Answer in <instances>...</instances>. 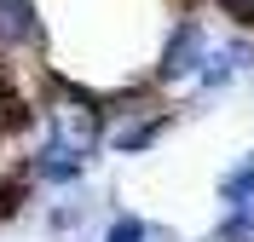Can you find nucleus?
<instances>
[{
    "label": "nucleus",
    "instance_id": "obj_8",
    "mask_svg": "<svg viewBox=\"0 0 254 242\" xmlns=\"http://www.w3.org/2000/svg\"><path fill=\"white\" fill-rule=\"evenodd\" d=\"M231 75H237V64H231V58H225V47H220V52H208V64H202V75H196V87H202V93H220Z\"/></svg>",
    "mask_w": 254,
    "mask_h": 242
},
{
    "label": "nucleus",
    "instance_id": "obj_6",
    "mask_svg": "<svg viewBox=\"0 0 254 242\" xmlns=\"http://www.w3.org/2000/svg\"><path fill=\"white\" fill-rule=\"evenodd\" d=\"M220 202H225V208H243V202H254V150L220 173Z\"/></svg>",
    "mask_w": 254,
    "mask_h": 242
},
{
    "label": "nucleus",
    "instance_id": "obj_2",
    "mask_svg": "<svg viewBox=\"0 0 254 242\" xmlns=\"http://www.w3.org/2000/svg\"><path fill=\"white\" fill-rule=\"evenodd\" d=\"M47 87H52V104H47L52 133H47V139L69 145L75 156H93V150L104 145V98H93V93H81V87H69L64 75H52Z\"/></svg>",
    "mask_w": 254,
    "mask_h": 242
},
{
    "label": "nucleus",
    "instance_id": "obj_11",
    "mask_svg": "<svg viewBox=\"0 0 254 242\" xmlns=\"http://www.w3.org/2000/svg\"><path fill=\"white\" fill-rule=\"evenodd\" d=\"M185 6H190V0H185Z\"/></svg>",
    "mask_w": 254,
    "mask_h": 242
},
{
    "label": "nucleus",
    "instance_id": "obj_9",
    "mask_svg": "<svg viewBox=\"0 0 254 242\" xmlns=\"http://www.w3.org/2000/svg\"><path fill=\"white\" fill-rule=\"evenodd\" d=\"M104 242H150V225H144L139 213H116L110 231H104Z\"/></svg>",
    "mask_w": 254,
    "mask_h": 242
},
{
    "label": "nucleus",
    "instance_id": "obj_7",
    "mask_svg": "<svg viewBox=\"0 0 254 242\" xmlns=\"http://www.w3.org/2000/svg\"><path fill=\"white\" fill-rule=\"evenodd\" d=\"M214 242H254V202L225 208V219L214 225Z\"/></svg>",
    "mask_w": 254,
    "mask_h": 242
},
{
    "label": "nucleus",
    "instance_id": "obj_5",
    "mask_svg": "<svg viewBox=\"0 0 254 242\" xmlns=\"http://www.w3.org/2000/svg\"><path fill=\"white\" fill-rule=\"evenodd\" d=\"M41 47V12L35 0H0V52Z\"/></svg>",
    "mask_w": 254,
    "mask_h": 242
},
{
    "label": "nucleus",
    "instance_id": "obj_10",
    "mask_svg": "<svg viewBox=\"0 0 254 242\" xmlns=\"http://www.w3.org/2000/svg\"><path fill=\"white\" fill-rule=\"evenodd\" d=\"M225 58H231L237 69H254V41H249V35H237V41H225Z\"/></svg>",
    "mask_w": 254,
    "mask_h": 242
},
{
    "label": "nucleus",
    "instance_id": "obj_1",
    "mask_svg": "<svg viewBox=\"0 0 254 242\" xmlns=\"http://www.w3.org/2000/svg\"><path fill=\"white\" fill-rule=\"evenodd\" d=\"M174 127V110L162 104L150 87H127V93L104 98V145L122 150V156H139Z\"/></svg>",
    "mask_w": 254,
    "mask_h": 242
},
{
    "label": "nucleus",
    "instance_id": "obj_4",
    "mask_svg": "<svg viewBox=\"0 0 254 242\" xmlns=\"http://www.w3.org/2000/svg\"><path fill=\"white\" fill-rule=\"evenodd\" d=\"M29 173L41 179V185H81V173H87V156H75V150L58 145V139H47V145L29 156Z\"/></svg>",
    "mask_w": 254,
    "mask_h": 242
},
{
    "label": "nucleus",
    "instance_id": "obj_3",
    "mask_svg": "<svg viewBox=\"0 0 254 242\" xmlns=\"http://www.w3.org/2000/svg\"><path fill=\"white\" fill-rule=\"evenodd\" d=\"M208 29L196 23V17H179L174 35L162 41V58H156V87H179V81H196L208 64Z\"/></svg>",
    "mask_w": 254,
    "mask_h": 242
}]
</instances>
